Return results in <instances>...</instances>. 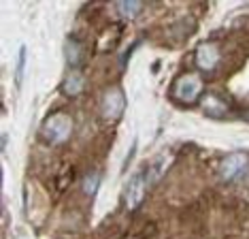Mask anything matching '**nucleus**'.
Instances as JSON below:
<instances>
[{"label":"nucleus","instance_id":"f257e3e1","mask_svg":"<svg viewBox=\"0 0 249 239\" xmlns=\"http://www.w3.org/2000/svg\"><path fill=\"white\" fill-rule=\"evenodd\" d=\"M72 130H75V122L69 113L64 111H55L52 116H47V120L41 126V135L45 137V141L53 145H62L72 137Z\"/></svg>","mask_w":249,"mask_h":239},{"label":"nucleus","instance_id":"f03ea898","mask_svg":"<svg viewBox=\"0 0 249 239\" xmlns=\"http://www.w3.org/2000/svg\"><path fill=\"white\" fill-rule=\"evenodd\" d=\"M202 90H205V83L202 79L196 75V73H183L177 81L173 83L171 96L177 102H183V105H192V102L200 100Z\"/></svg>","mask_w":249,"mask_h":239},{"label":"nucleus","instance_id":"7ed1b4c3","mask_svg":"<svg viewBox=\"0 0 249 239\" xmlns=\"http://www.w3.org/2000/svg\"><path fill=\"white\" fill-rule=\"evenodd\" d=\"M249 171V158L247 154L243 152H234V154H226V156L219 160L217 167V175L222 181H232L243 178Z\"/></svg>","mask_w":249,"mask_h":239},{"label":"nucleus","instance_id":"20e7f679","mask_svg":"<svg viewBox=\"0 0 249 239\" xmlns=\"http://www.w3.org/2000/svg\"><path fill=\"white\" fill-rule=\"evenodd\" d=\"M124 109H126V96L120 88H109L100 99V116L107 122H115L122 118Z\"/></svg>","mask_w":249,"mask_h":239},{"label":"nucleus","instance_id":"39448f33","mask_svg":"<svg viewBox=\"0 0 249 239\" xmlns=\"http://www.w3.org/2000/svg\"><path fill=\"white\" fill-rule=\"evenodd\" d=\"M147 188H149V186H147L145 171H139V173L128 181L126 192H124V199H126V205H128L130 212H132V209H137L139 205L143 203V199L147 195Z\"/></svg>","mask_w":249,"mask_h":239},{"label":"nucleus","instance_id":"423d86ee","mask_svg":"<svg viewBox=\"0 0 249 239\" xmlns=\"http://www.w3.org/2000/svg\"><path fill=\"white\" fill-rule=\"evenodd\" d=\"M196 64L200 71L211 73L219 64V47L215 43H200L196 49Z\"/></svg>","mask_w":249,"mask_h":239},{"label":"nucleus","instance_id":"0eeeda50","mask_svg":"<svg viewBox=\"0 0 249 239\" xmlns=\"http://www.w3.org/2000/svg\"><path fill=\"white\" fill-rule=\"evenodd\" d=\"M83 56H86V47H83V43L79 41L75 34H69L66 37V43H64V60L66 64L72 68H79V64L83 62Z\"/></svg>","mask_w":249,"mask_h":239},{"label":"nucleus","instance_id":"6e6552de","mask_svg":"<svg viewBox=\"0 0 249 239\" xmlns=\"http://www.w3.org/2000/svg\"><path fill=\"white\" fill-rule=\"evenodd\" d=\"M200 107H202V111H205V116H209V118H226L228 111H230L228 102H224L217 94H213V92L202 96Z\"/></svg>","mask_w":249,"mask_h":239},{"label":"nucleus","instance_id":"1a4fd4ad","mask_svg":"<svg viewBox=\"0 0 249 239\" xmlns=\"http://www.w3.org/2000/svg\"><path fill=\"white\" fill-rule=\"evenodd\" d=\"M83 90H86V77H83V73L79 68L69 71V75L62 81V94L69 96V99H77Z\"/></svg>","mask_w":249,"mask_h":239},{"label":"nucleus","instance_id":"9d476101","mask_svg":"<svg viewBox=\"0 0 249 239\" xmlns=\"http://www.w3.org/2000/svg\"><path fill=\"white\" fill-rule=\"evenodd\" d=\"M166 171H168V156L166 154H160V156L156 158V160H151L149 164V169L145 171V178H147V186L149 188H154L158 181H160L164 175H166Z\"/></svg>","mask_w":249,"mask_h":239},{"label":"nucleus","instance_id":"9b49d317","mask_svg":"<svg viewBox=\"0 0 249 239\" xmlns=\"http://www.w3.org/2000/svg\"><path fill=\"white\" fill-rule=\"evenodd\" d=\"M100 173L98 171H89V173L83 175V179H81V190H83V195L86 197H96V192H98V188H100Z\"/></svg>","mask_w":249,"mask_h":239},{"label":"nucleus","instance_id":"f8f14e48","mask_svg":"<svg viewBox=\"0 0 249 239\" xmlns=\"http://www.w3.org/2000/svg\"><path fill=\"white\" fill-rule=\"evenodd\" d=\"M117 13H122L124 17H128V20H132V17H137L141 11L145 9L143 2H139V0H124V2H117L115 4Z\"/></svg>","mask_w":249,"mask_h":239},{"label":"nucleus","instance_id":"ddd939ff","mask_svg":"<svg viewBox=\"0 0 249 239\" xmlns=\"http://www.w3.org/2000/svg\"><path fill=\"white\" fill-rule=\"evenodd\" d=\"M26 60H28V49H26V45H21L19 47V58H18V68H15V83H18V88L21 85V81H24Z\"/></svg>","mask_w":249,"mask_h":239},{"label":"nucleus","instance_id":"4468645a","mask_svg":"<svg viewBox=\"0 0 249 239\" xmlns=\"http://www.w3.org/2000/svg\"><path fill=\"white\" fill-rule=\"evenodd\" d=\"M137 152V141L132 143V147H130V154H128V158H126V162H124V171L128 169V164H130V160H132V154Z\"/></svg>","mask_w":249,"mask_h":239}]
</instances>
